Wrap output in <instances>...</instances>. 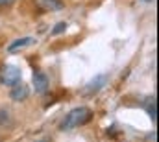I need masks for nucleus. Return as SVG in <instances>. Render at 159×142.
I'll use <instances>...</instances> for the list:
<instances>
[{
  "label": "nucleus",
  "instance_id": "obj_1",
  "mask_svg": "<svg viewBox=\"0 0 159 142\" xmlns=\"http://www.w3.org/2000/svg\"><path fill=\"white\" fill-rule=\"evenodd\" d=\"M93 109L85 105H80V107H74L67 113V116L61 120L59 124V129L61 131H70V129H76V127H81L85 124H89L93 120Z\"/></svg>",
  "mask_w": 159,
  "mask_h": 142
},
{
  "label": "nucleus",
  "instance_id": "obj_2",
  "mask_svg": "<svg viewBox=\"0 0 159 142\" xmlns=\"http://www.w3.org/2000/svg\"><path fill=\"white\" fill-rule=\"evenodd\" d=\"M22 74H20V69L15 67V65H2L0 67V83L6 85V87H13L20 81Z\"/></svg>",
  "mask_w": 159,
  "mask_h": 142
},
{
  "label": "nucleus",
  "instance_id": "obj_3",
  "mask_svg": "<svg viewBox=\"0 0 159 142\" xmlns=\"http://www.w3.org/2000/svg\"><path fill=\"white\" fill-rule=\"evenodd\" d=\"M32 85H34V91L37 94H44L48 92V87H50V78L48 74L41 69H35L34 74H32Z\"/></svg>",
  "mask_w": 159,
  "mask_h": 142
},
{
  "label": "nucleus",
  "instance_id": "obj_4",
  "mask_svg": "<svg viewBox=\"0 0 159 142\" xmlns=\"http://www.w3.org/2000/svg\"><path fill=\"white\" fill-rule=\"evenodd\" d=\"M106 81H107V76H106V74L96 76L94 79H91V81L81 89V94H83V96H93V94H96L98 91H102V89H104Z\"/></svg>",
  "mask_w": 159,
  "mask_h": 142
},
{
  "label": "nucleus",
  "instance_id": "obj_5",
  "mask_svg": "<svg viewBox=\"0 0 159 142\" xmlns=\"http://www.w3.org/2000/svg\"><path fill=\"white\" fill-rule=\"evenodd\" d=\"M9 98H11L13 102H24V100H28V98H30V87L19 81L17 85L11 87V91H9Z\"/></svg>",
  "mask_w": 159,
  "mask_h": 142
},
{
  "label": "nucleus",
  "instance_id": "obj_6",
  "mask_svg": "<svg viewBox=\"0 0 159 142\" xmlns=\"http://www.w3.org/2000/svg\"><path fill=\"white\" fill-rule=\"evenodd\" d=\"M32 44H35V39H34L32 35L20 37V39H15V41L7 46V52H9V54H17V52H20L22 48L32 46Z\"/></svg>",
  "mask_w": 159,
  "mask_h": 142
},
{
  "label": "nucleus",
  "instance_id": "obj_7",
  "mask_svg": "<svg viewBox=\"0 0 159 142\" xmlns=\"http://www.w3.org/2000/svg\"><path fill=\"white\" fill-rule=\"evenodd\" d=\"M34 4L43 11H61L65 7L63 0H34Z\"/></svg>",
  "mask_w": 159,
  "mask_h": 142
},
{
  "label": "nucleus",
  "instance_id": "obj_8",
  "mask_svg": "<svg viewBox=\"0 0 159 142\" xmlns=\"http://www.w3.org/2000/svg\"><path fill=\"white\" fill-rule=\"evenodd\" d=\"M146 113H148V116L152 118V124H156V122H157V111H156V100H154V98H152V104L146 105Z\"/></svg>",
  "mask_w": 159,
  "mask_h": 142
},
{
  "label": "nucleus",
  "instance_id": "obj_9",
  "mask_svg": "<svg viewBox=\"0 0 159 142\" xmlns=\"http://www.w3.org/2000/svg\"><path fill=\"white\" fill-rule=\"evenodd\" d=\"M67 32V22H57L56 26H54V30H52V35L54 37H57V35H61V33H65Z\"/></svg>",
  "mask_w": 159,
  "mask_h": 142
},
{
  "label": "nucleus",
  "instance_id": "obj_10",
  "mask_svg": "<svg viewBox=\"0 0 159 142\" xmlns=\"http://www.w3.org/2000/svg\"><path fill=\"white\" fill-rule=\"evenodd\" d=\"M6 122H9V111L4 107V109H0V126H4Z\"/></svg>",
  "mask_w": 159,
  "mask_h": 142
},
{
  "label": "nucleus",
  "instance_id": "obj_11",
  "mask_svg": "<svg viewBox=\"0 0 159 142\" xmlns=\"http://www.w3.org/2000/svg\"><path fill=\"white\" fill-rule=\"evenodd\" d=\"M17 0H0V7H9V6H13Z\"/></svg>",
  "mask_w": 159,
  "mask_h": 142
},
{
  "label": "nucleus",
  "instance_id": "obj_12",
  "mask_svg": "<svg viewBox=\"0 0 159 142\" xmlns=\"http://www.w3.org/2000/svg\"><path fill=\"white\" fill-rule=\"evenodd\" d=\"M143 2H148V4H152V2H154V0H143Z\"/></svg>",
  "mask_w": 159,
  "mask_h": 142
},
{
  "label": "nucleus",
  "instance_id": "obj_13",
  "mask_svg": "<svg viewBox=\"0 0 159 142\" xmlns=\"http://www.w3.org/2000/svg\"><path fill=\"white\" fill-rule=\"evenodd\" d=\"M41 142H48V140H41Z\"/></svg>",
  "mask_w": 159,
  "mask_h": 142
}]
</instances>
